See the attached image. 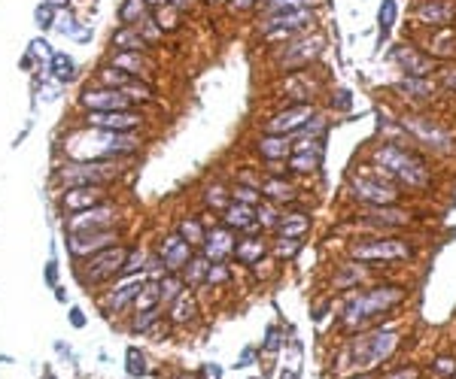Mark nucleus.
I'll return each mask as SVG.
<instances>
[{"label":"nucleus","instance_id":"32","mask_svg":"<svg viewBox=\"0 0 456 379\" xmlns=\"http://www.w3.org/2000/svg\"><path fill=\"white\" fill-rule=\"evenodd\" d=\"M420 18H423L426 25H444V21L453 18V6L450 4H426L420 9Z\"/></svg>","mask_w":456,"mask_h":379},{"label":"nucleus","instance_id":"27","mask_svg":"<svg viewBox=\"0 0 456 379\" xmlns=\"http://www.w3.org/2000/svg\"><path fill=\"white\" fill-rule=\"evenodd\" d=\"M307 225H311V219H307L304 213H289V215H283V219L277 222V231L283 237H295V240H299L307 231Z\"/></svg>","mask_w":456,"mask_h":379},{"label":"nucleus","instance_id":"4","mask_svg":"<svg viewBox=\"0 0 456 379\" xmlns=\"http://www.w3.org/2000/svg\"><path fill=\"white\" fill-rule=\"evenodd\" d=\"M402 297H405V292L395 289V285H380V289H371V292H365V294H356L350 301V306H347L344 321H347L350 328H356L359 321L378 316V313H386V309L395 306Z\"/></svg>","mask_w":456,"mask_h":379},{"label":"nucleus","instance_id":"39","mask_svg":"<svg viewBox=\"0 0 456 379\" xmlns=\"http://www.w3.org/2000/svg\"><path fill=\"white\" fill-rule=\"evenodd\" d=\"M180 237L186 240L189 246H198V243H204V228H201L195 219H192V222L186 219V222L180 225Z\"/></svg>","mask_w":456,"mask_h":379},{"label":"nucleus","instance_id":"38","mask_svg":"<svg viewBox=\"0 0 456 379\" xmlns=\"http://www.w3.org/2000/svg\"><path fill=\"white\" fill-rule=\"evenodd\" d=\"M146 252H140V249H134V252H128V261H125V267H122V277H134V273H143L146 270Z\"/></svg>","mask_w":456,"mask_h":379},{"label":"nucleus","instance_id":"48","mask_svg":"<svg viewBox=\"0 0 456 379\" xmlns=\"http://www.w3.org/2000/svg\"><path fill=\"white\" fill-rule=\"evenodd\" d=\"M207 203L225 213V188H222V186H210V188H207Z\"/></svg>","mask_w":456,"mask_h":379},{"label":"nucleus","instance_id":"57","mask_svg":"<svg viewBox=\"0 0 456 379\" xmlns=\"http://www.w3.org/2000/svg\"><path fill=\"white\" fill-rule=\"evenodd\" d=\"M71 319H73V325H76V328H79V325H83V321H86L83 316H79V309H73V316H71Z\"/></svg>","mask_w":456,"mask_h":379},{"label":"nucleus","instance_id":"25","mask_svg":"<svg viewBox=\"0 0 456 379\" xmlns=\"http://www.w3.org/2000/svg\"><path fill=\"white\" fill-rule=\"evenodd\" d=\"M261 194L271 201V203H286V201H295V188L289 186L286 179H268L261 186Z\"/></svg>","mask_w":456,"mask_h":379},{"label":"nucleus","instance_id":"50","mask_svg":"<svg viewBox=\"0 0 456 379\" xmlns=\"http://www.w3.org/2000/svg\"><path fill=\"white\" fill-rule=\"evenodd\" d=\"M301 246V240H295V237H280V243H277V252L280 255H295Z\"/></svg>","mask_w":456,"mask_h":379},{"label":"nucleus","instance_id":"24","mask_svg":"<svg viewBox=\"0 0 456 379\" xmlns=\"http://www.w3.org/2000/svg\"><path fill=\"white\" fill-rule=\"evenodd\" d=\"M113 67H119V70H125V73L134 76V73H146L152 64L146 61L140 52H119L116 58H113Z\"/></svg>","mask_w":456,"mask_h":379},{"label":"nucleus","instance_id":"30","mask_svg":"<svg viewBox=\"0 0 456 379\" xmlns=\"http://www.w3.org/2000/svg\"><path fill=\"white\" fill-rule=\"evenodd\" d=\"M158 304H162V289H158V282H146L140 294L134 297V309L137 313H146V309H155Z\"/></svg>","mask_w":456,"mask_h":379},{"label":"nucleus","instance_id":"8","mask_svg":"<svg viewBox=\"0 0 456 379\" xmlns=\"http://www.w3.org/2000/svg\"><path fill=\"white\" fill-rule=\"evenodd\" d=\"M350 188H353V194H356L359 201L371 203V206H390L398 198V191L393 186H386L383 179H374V176H353Z\"/></svg>","mask_w":456,"mask_h":379},{"label":"nucleus","instance_id":"13","mask_svg":"<svg viewBox=\"0 0 456 379\" xmlns=\"http://www.w3.org/2000/svg\"><path fill=\"white\" fill-rule=\"evenodd\" d=\"M405 128L417 137L420 143H426V146H435V149H447V143H450V134L444 131V128H438L432 119H423V116H410V119H405Z\"/></svg>","mask_w":456,"mask_h":379},{"label":"nucleus","instance_id":"16","mask_svg":"<svg viewBox=\"0 0 456 379\" xmlns=\"http://www.w3.org/2000/svg\"><path fill=\"white\" fill-rule=\"evenodd\" d=\"M410 249L398 240H383V243H365L353 249V258L359 261H374V258H383V261H395V258H408Z\"/></svg>","mask_w":456,"mask_h":379},{"label":"nucleus","instance_id":"19","mask_svg":"<svg viewBox=\"0 0 456 379\" xmlns=\"http://www.w3.org/2000/svg\"><path fill=\"white\" fill-rule=\"evenodd\" d=\"M104 203V188L100 186H86V188H67L64 194V210L67 213H83V210H91V206Z\"/></svg>","mask_w":456,"mask_h":379},{"label":"nucleus","instance_id":"52","mask_svg":"<svg viewBox=\"0 0 456 379\" xmlns=\"http://www.w3.org/2000/svg\"><path fill=\"white\" fill-rule=\"evenodd\" d=\"M280 343H283V340H280V331H277V328H271V331H268V340H265V352L280 349Z\"/></svg>","mask_w":456,"mask_h":379},{"label":"nucleus","instance_id":"46","mask_svg":"<svg viewBox=\"0 0 456 379\" xmlns=\"http://www.w3.org/2000/svg\"><path fill=\"white\" fill-rule=\"evenodd\" d=\"M128 373H131V376H143V373H146V358H143V355L137 352V349L128 352Z\"/></svg>","mask_w":456,"mask_h":379},{"label":"nucleus","instance_id":"17","mask_svg":"<svg viewBox=\"0 0 456 379\" xmlns=\"http://www.w3.org/2000/svg\"><path fill=\"white\" fill-rule=\"evenodd\" d=\"M234 246L237 243H234V237H232L228 228H213V231L204 234V258L213 261V264L225 261L234 252Z\"/></svg>","mask_w":456,"mask_h":379},{"label":"nucleus","instance_id":"34","mask_svg":"<svg viewBox=\"0 0 456 379\" xmlns=\"http://www.w3.org/2000/svg\"><path fill=\"white\" fill-rule=\"evenodd\" d=\"M395 88H398V91H408V95H414V97L432 95V82H429L426 76H410V79H405V82H398Z\"/></svg>","mask_w":456,"mask_h":379},{"label":"nucleus","instance_id":"60","mask_svg":"<svg viewBox=\"0 0 456 379\" xmlns=\"http://www.w3.org/2000/svg\"><path fill=\"white\" fill-rule=\"evenodd\" d=\"M58 4H64V0H46V6H58Z\"/></svg>","mask_w":456,"mask_h":379},{"label":"nucleus","instance_id":"11","mask_svg":"<svg viewBox=\"0 0 456 379\" xmlns=\"http://www.w3.org/2000/svg\"><path fill=\"white\" fill-rule=\"evenodd\" d=\"M146 285V273H134V277H122V282L113 289L110 294L100 297V306H104V313H119V309L134 301L137 294H140V289Z\"/></svg>","mask_w":456,"mask_h":379},{"label":"nucleus","instance_id":"45","mask_svg":"<svg viewBox=\"0 0 456 379\" xmlns=\"http://www.w3.org/2000/svg\"><path fill=\"white\" fill-rule=\"evenodd\" d=\"M52 67H55V76L58 79H71L73 76V61L67 55H52Z\"/></svg>","mask_w":456,"mask_h":379},{"label":"nucleus","instance_id":"10","mask_svg":"<svg viewBox=\"0 0 456 379\" xmlns=\"http://www.w3.org/2000/svg\"><path fill=\"white\" fill-rule=\"evenodd\" d=\"M119 234L113 231V228H104V231H88V234H71L67 237V249L73 252V255L86 258V255H95V252H104L110 246H116Z\"/></svg>","mask_w":456,"mask_h":379},{"label":"nucleus","instance_id":"51","mask_svg":"<svg viewBox=\"0 0 456 379\" xmlns=\"http://www.w3.org/2000/svg\"><path fill=\"white\" fill-rule=\"evenodd\" d=\"M435 373L438 376H456V361L453 358H438L435 361Z\"/></svg>","mask_w":456,"mask_h":379},{"label":"nucleus","instance_id":"37","mask_svg":"<svg viewBox=\"0 0 456 379\" xmlns=\"http://www.w3.org/2000/svg\"><path fill=\"white\" fill-rule=\"evenodd\" d=\"M289 167L299 170V174H311V170L319 167V149H316V152H299V155H292Z\"/></svg>","mask_w":456,"mask_h":379},{"label":"nucleus","instance_id":"41","mask_svg":"<svg viewBox=\"0 0 456 379\" xmlns=\"http://www.w3.org/2000/svg\"><path fill=\"white\" fill-rule=\"evenodd\" d=\"M158 316H162V306H155V309H146V313H137L134 321H131V328L134 331H146V328H152Z\"/></svg>","mask_w":456,"mask_h":379},{"label":"nucleus","instance_id":"3","mask_svg":"<svg viewBox=\"0 0 456 379\" xmlns=\"http://www.w3.org/2000/svg\"><path fill=\"white\" fill-rule=\"evenodd\" d=\"M374 158H378L380 170H386V174L395 176L398 182H405L408 188H423L429 182L426 167L420 164L417 158H410L405 149H398V146H383V149H378V155Z\"/></svg>","mask_w":456,"mask_h":379},{"label":"nucleus","instance_id":"15","mask_svg":"<svg viewBox=\"0 0 456 379\" xmlns=\"http://www.w3.org/2000/svg\"><path fill=\"white\" fill-rule=\"evenodd\" d=\"M158 258L165 261L167 273H177L192 261V246L180 234H170V237L162 240V252H158Z\"/></svg>","mask_w":456,"mask_h":379},{"label":"nucleus","instance_id":"54","mask_svg":"<svg viewBox=\"0 0 456 379\" xmlns=\"http://www.w3.org/2000/svg\"><path fill=\"white\" fill-rule=\"evenodd\" d=\"M359 277H362V270H356V267H350V270L344 273V277L338 279V285H347V282H353V279H359Z\"/></svg>","mask_w":456,"mask_h":379},{"label":"nucleus","instance_id":"2","mask_svg":"<svg viewBox=\"0 0 456 379\" xmlns=\"http://www.w3.org/2000/svg\"><path fill=\"white\" fill-rule=\"evenodd\" d=\"M398 346V334L395 331H371V334H359L353 340V346L347 352V361H341V370H353V373H368L371 367L383 364Z\"/></svg>","mask_w":456,"mask_h":379},{"label":"nucleus","instance_id":"43","mask_svg":"<svg viewBox=\"0 0 456 379\" xmlns=\"http://www.w3.org/2000/svg\"><path fill=\"white\" fill-rule=\"evenodd\" d=\"M378 21H380V33H386V31L393 28V21H395V0H383Z\"/></svg>","mask_w":456,"mask_h":379},{"label":"nucleus","instance_id":"5","mask_svg":"<svg viewBox=\"0 0 456 379\" xmlns=\"http://www.w3.org/2000/svg\"><path fill=\"white\" fill-rule=\"evenodd\" d=\"M119 174V167L113 164H98V161H73L58 170V182L67 188H86V186H104Z\"/></svg>","mask_w":456,"mask_h":379},{"label":"nucleus","instance_id":"61","mask_svg":"<svg viewBox=\"0 0 456 379\" xmlns=\"http://www.w3.org/2000/svg\"><path fill=\"white\" fill-rule=\"evenodd\" d=\"M283 379H295V370L292 373H283Z\"/></svg>","mask_w":456,"mask_h":379},{"label":"nucleus","instance_id":"33","mask_svg":"<svg viewBox=\"0 0 456 379\" xmlns=\"http://www.w3.org/2000/svg\"><path fill=\"white\" fill-rule=\"evenodd\" d=\"M158 289H162V304L158 306H170L182 294V279L177 277V273H167V277L158 282Z\"/></svg>","mask_w":456,"mask_h":379},{"label":"nucleus","instance_id":"56","mask_svg":"<svg viewBox=\"0 0 456 379\" xmlns=\"http://www.w3.org/2000/svg\"><path fill=\"white\" fill-rule=\"evenodd\" d=\"M249 4H256V0H232V6H234V9H247Z\"/></svg>","mask_w":456,"mask_h":379},{"label":"nucleus","instance_id":"6","mask_svg":"<svg viewBox=\"0 0 456 379\" xmlns=\"http://www.w3.org/2000/svg\"><path fill=\"white\" fill-rule=\"evenodd\" d=\"M125 261H128V249L110 246L104 252H95L79 277H83V282H104V279H113V277H122Z\"/></svg>","mask_w":456,"mask_h":379},{"label":"nucleus","instance_id":"62","mask_svg":"<svg viewBox=\"0 0 456 379\" xmlns=\"http://www.w3.org/2000/svg\"><path fill=\"white\" fill-rule=\"evenodd\" d=\"M150 4H165V0H150Z\"/></svg>","mask_w":456,"mask_h":379},{"label":"nucleus","instance_id":"40","mask_svg":"<svg viewBox=\"0 0 456 379\" xmlns=\"http://www.w3.org/2000/svg\"><path fill=\"white\" fill-rule=\"evenodd\" d=\"M234 201L237 203H247V206H256L259 198H261V188H253V186H234Z\"/></svg>","mask_w":456,"mask_h":379},{"label":"nucleus","instance_id":"12","mask_svg":"<svg viewBox=\"0 0 456 379\" xmlns=\"http://www.w3.org/2000/svg\"><path fill=\"white\" fill-rule=\"evenodd\" d=\"M88 128H104V131H131L140 124V116L131 110H113V112H88L86 116Z\"/></svg>","mask_w":456,"mask_h":379},{"label":"nucleus","instance_id":"18","mask_svg":"<svg viewBox=\"0 0 456 379\" xmlns=\"http://www.w3.org/2000/svg\"><path fill=\"white\" fill-rule=\"evenodd\" d=\"M307 21H314V16L307 9H283V13H274L268 21H265V31L268 33H289V31H299L304 28Z\"/></svg>","mask_w":456,"mask_h":379},{"label":"nucleus","instance_id":"26","mask_svg":"<svg viewBox=\"0 0 456 379\" xmlns=\"http://www.w3.org/2000/svg\"><path fill=\"white\" fill-rule=\"evenodd\" d=\"M234 252H237V261H244V264H259L261 255H265V243H261L259 237H247V240H241V243L234 246Z\"/></svg>","mask_w":456,"mask_h":379},{"label":"nucleus","instance_id":"44","mask_svg":"<svg viewBox=\"0 0 456 379\" xmlns=\"http://www.w3.org/2000/svg\"><path fill=\"white\" fill-rule=\"evenodd\" d=\"M146 13V0H128V4L122 6V21H134V18H143Z\"/></svg>","mask_w":456,"mask_h":379},{"label":"nucleus","instance_id":"28","mask_svg":"<svg viewBox=\"0 0 456 379\" xmlns=\"http://www.w3.org/2000/svg\"><path fill=\"white\" fill-rule=\"evenodd\" d=\"M319 52V40H301V43H292L289 46V58L283 61L286 67H295V64H304V61H311L314 55Z\"/></svg>","mask_w":456,"mask_h":379},{"label":"nucleus","instance_id":"20","mask_svg":"<svg viewBox=\"0 0 456 379\" xmlns=\"http://www.w3.org/2000/svg\"><path fill=\"white\" fill-rule=\"evenodd\" d=\"M225 225L228 228H237V231H249L256 228V206H247V203H228L225 206Z\"/></svg>","mask_w":456,"mask_h":379},{"label":"nucleus","instance_id":"35","mask_svg":"<svg viewBox=\"0 0 456 379\" xmlns=\"http://www.w3.org/2000/svg\"><path fill=\"white\" fill-rule=\"evenodd\" d=\"M100 82H104L107 88H119V91H125L128 85H134V82H131V73L119 70V67H110V70L100 73Z\"/></svg>","mask_w":456,"mask_h":379},{"label":"nucleus","instance_id":"36","mask_svg":"<svg viewBox=\"0 0 456 379\" xmlns=\"http://www.w3.org/2000/svg\"><path fill=\"white\" fill-rule=\"evenodd\" d=\"M207 270H210L207 258H192V261L186 264V279H189V285H201L204 279H207Z\"/></svg>","mask_w":456,"mask_h":379},{"label":"nucleus","instance_id":"1","mask_svg":"<svg viewBox=\"0 0 456 379\" xmlns=\"http://www.w3.org/2000/svg\"><path fill=\"white\" fill-rule=\"evenodd\" d=\"M134 149H140V140L128 131H76L64 140V152L73 161H100V158H119V155H131Z\"/></svg>","mask_w":456,"mask_h":379},{"label":"nucleus","instance_id":"21","mask_svg":"<svg viewBox=\"0 0 456 379\" xmlns=\"http://www.w3.org/2000/svg\"><path fill=\"white\" fill-rule=\"evenodd\" d=\"M395 61L402 64L410 76H429V70H432V61L426 55H420L417 49H410V46H402V49L395 52Z\"/></svg>","mask_w":456,"mask_h":379},{"label":"nucleus","instance_id":"9","mask_svg":"<svg viewBox=\"0 0 456 379\" xmlns=\"http://www.w3.org/2000/svg\"><path fill=\"white\" fill-rule=\"evenodd\" d=\"M131 95L119 88H86L83 91V107L88 112H113V110H128L131 107Z\"/></svg>","mask_w":456,"mask_h":379},{"label":"nucleus","instance_id":"14","mask_svg":"<svg viewBox=\"0 0 456 379\" xmlns=\"http://www.w3.org/2000/svg\"><path fill=\"white\" fill-rule=\"evenodd\" d=\"M314 119V107L307 103H299L286 112H277L271 122H268V134H292V131H301L307 122Z\"/></svg>","mask_w":456,"mask_h":379},{"label":"nucleus","instance_id":"59","mask_svg":"<svg viewBox=\"0 0 456 379\" xmlns=\"http://www.w3.org/2000/svg\"><path fill=\"white\" fill-rule=\"evenodd\" d=\"M350 379H378V376H371V373H353Z\"/></svg>","mask_w":456,"mask_h":379},{"label":"nucleus","instance_id":"49","mask_svg":"<svg viewBox=\"0 0 456 379\" xmlns=\"http://www.w3.org/2000/svg\"><path fill=\"white\" fill-rule=\"evenodd\" d=\"M307 0H268L271 13H283V9H301Z\"/></svg>","mask_w":456,"mask_h":379},{"label":"nucleus","instance_id":"53","mask_svg":"<svg viewBox=\"0 0 456 379\" xmlns=\"http://www.w3.org/2000/svg\"><path fill=\"white\" fill-rule=\"evenodd\" d=\"M37 25L40 28H49L52 25V6H40L37 9Z\"/></svg>","mask_w":456,"mask_h":379},{"label":"nucleus","instance_id":"42","mask_svg":"<svg viewBox=\"0 0 456 379\" xmlns=\"http://www.w3.org/2000/svg\"><path fill=\"white\" fill-rule=\"evenodd\" d=\"M256 222L259 225H265V228H277V206L274 203H261L259 210H256Z\"/></svg>","mask_w":456,"mask_h":379},{"label":"nucleus","instance_id":"22","mask_svg":"<svg viewBox=\"0 0 456 379\" xmlns=\"http://www.w3.org/2000/svg\"><path fill=\"white\" fill-rule=\"evenodd\" d=\"M289 149H292V137L289 134H268V137H261L259 140V152L265 158H271V161L286 158Z\"/></svg>","mask_w":456,"mask_h":379},{"label":"nucleus","instance_id":"47","mask_svg":"<svg viewBox=\"0 0 456 379\" xmlns=\"http://www.w3.org/2000/svg\"><path fill=\"white\" fill-rule=\"evenodd\" d=\"M228 279V267L219 261V264H210V270H207V282L210 285H222Z\"/></svg>","mask_w":456,"mask_h":379},{"label":"nucleus","instance_id":"55","mask_svg":"<svg viewBox=\"0 0 456 379\" xmlns=\"http://www.w3.org/2000/svg\"><path fill=\"white\" fill-rule=\"evenodd\" d=\"M58 31H61V33H76V25H73V18H71V16H67V18H61Z\"/></svg>","mask_w":456,"mask_h":379},{"label":"nucleus","instance_id":"31","mask_svg":"<svg viewBox=\"0 0 456 379\" xmlns=\"http://www.w3.org/2000/svg\"><path fill=\"white\" fill-rule=\"evenodd\" d=\"M371 222H380V225H395V228H402V225H408L410 222V215L408 213H402V210H383V206H371L368 213Z\"/></svg>","mask_w":456,"mask_h":379},{"label":"nucleus","instance_id":"23","mask_svg":"<svg viewBox=\"0 0 456 379\" xmlns=\"http://www.w3.org/2000/svg\"><path fill=\"white\" fill-rule=\"evenodd\" d=\"M170 309V321L174 325H186V321H192L195 319V313H198V304H195V297H192L189 292H182L174 304L167 306Z\"/></svg>","mask_w":456,"mask_h":379},{"label":"nucleus","instance_id":"7","mask_svg":"<svg viewBox=\"0 0 456 379\" xmlns=\"http://www.w3.org/2000/svg\"><path fill=\"white\" fill-rule=\"evenodd\" d=\"M116 222V210L110 203H98L91 210H83V213H73L67 219V231L71 234H88V231H104V228H113Z\"/></svg>","mask_w":456,"mask_h":379},{"label":"nucleus","instance_id":"58","mask_svg":"<svg viewBox=\"0 0 456 379\" xmlns=\"http://www.w3.org/2000/svg\"><path fill=\"white\" fill-rule=\"evenodd\" d=\"M170 4H174V6H177V9H186V6H189V4H192V0H170Z\"/></svg>","mask_w":456,"mask_h":379},{"label":"nucleus","instance_id":"63","mask_svg":"<svg viewBox=\"0 0 456 379\" xmlns=\"http://www.w3.org/2000/svg\"><path fill=\"white\" fill-rule=\"evenodd\" d=\"M453 379H456V376H453Z\"/></svg>","mask_w":456,"mask_h":379},{"label":"nucleus","instance_id":"29","mask_svg":"<svg viewBox=\"0 0 456 379\" xmlns=\"http://www.w3.org/2000/svg\"><path fill=\"white\" fill-rule=\"evenodd\" d=\"M113 46H119L122 52H140L146 46V40H143L140 28H122L116 37H113Z\"/></svg>","mask_w":456,"mask_h":379}]
</instances>
